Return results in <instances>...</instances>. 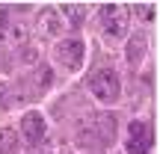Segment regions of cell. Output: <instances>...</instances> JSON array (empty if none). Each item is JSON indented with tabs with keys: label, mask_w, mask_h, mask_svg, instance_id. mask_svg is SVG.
Returning <instances> with one entry per match:
<instances>
[{
	"label": "cell",
	"mask_w": 160,
	"mask_h": 154,
	"mask_svg": "<svg viewBox=\"0 0 160 154\" xmlns=\"http://www.w3.org/2000/svg\"><path fill=\"white\" fill-rule=\"evenodd\" d=\"M21 59H24V62H39V51H33V47H24V51H21Z\"/></svg>",
	"instance_id": "obj_15"
},
{
	"label": "cell",
	"mask_w": 160,
	"mask_h": 154,
	"mask_svg": "<svg viewBox=\"0 0 160 154\" xmlns=\"http://www.w3.org/2000/svg\"><path fill=\"white\" fill-rule=\"evenodd\" d=\"M89 89H92V95H95L101 104H116V101H119V95H122L119 74H116L113 68L95 71V74L89 77Z\"/></svg>",
	"instance_id": "obj_1"
},
{
	"label": "cell",
	"mask_w": 160,
	"mask_h": 154,
	"mask_svg": "<svg viewBox=\"0 0 160 154\" xmlns=\"http://www.w3.org/2000/svg\"><path fill=\"white\" fill-rule=\"evenodd\" d=\"M3 98H6V83L0 80V101H3Z\"/></svg>",
	"instance_id": "obj_16"
},
{
	"label": "cell",
	"mask_w": 160,
	"mask_h": 154,
	"mask_svg": "<svg viewBox=\"0 0 160 154\" xmlns=\"http://www.w3.org/2000/svg\"><path fill=\"white\" fill-rule=\"evenodd\" d=\"M148 145H151L148 125H142V122H131V127H128V151H131V154H145Z\"/></svg>",
	"instance_id": "obj_5"
},
{
	"label": "cell",
	"mask_w": 160,
	"mask_h": 154,
	"mask_svg": "<svg viewBox=\"0 0 160 154\" xmlns=\"http://www.w3.org/2000/svg\"><path fill=\"white\" fill-rule=\"evenodd\" d=\"M62 18H59V12L57 9H42L39 12V33H45V36H62Z\"/></svg>",
	"instance_id": "obj_6"
},
{
	"label": "cell",
	"mask_w": 160,
	"mask_h": 154,
	"mask_svg": "<svg viewBox=\"0 0 160 154\" xmlns=\"http://www.w3.org/2000/svg\"><path fill=\"white\" fill-rule=\"evenodd\" d=\"M51 86V68L48 65H39V71H36V89H48Z\"/></svg>",
	"instance_id": "obj_13"
},
{
	"label": "cell",
	"mask_w": 160,
	"mask_h": 154,
	"mask_svg": "<svg viewBox=\"0 0 160 154\" xmlns=\"http://www.w3.org/2000/svg\"><path fill=\"white\" fill-rule=\"evenodd\" d=\"M145 45H148V39H145V33H133L131 39H128V59H131L133 65L142 59L145 53Z\"/></svg>",
	"instance_id": "obj_11"
},
{
	"label": "cell",
	"mask_w": 160,
	"mask_h": 154,
	"mask_svg": "<svg viewBox=\"0 0 160 154\" xmlns=\"http://www.w3.org/2000/svg\"><path fill=\"white\" fill-rule=\"evenodd\" d=\"M57 59L65 65L68 71H77L80 65H83V53H86V47H83V42L80 39H62L57 45Z\"/></svg>",
	"instance_id": "obj_3"
},
{
	"label": "cell",
	"mask_w": 160,
	"mask_h": 154,
	"mask_svg": "<svg viewBox=\"0 0 160 154\" xmlns=\"http://www.w3.org/2000/svg\"><path fill=\"white\" fill-rule=\"evenodd\" d=\"M57 12H59V18H65L62 24H68V27H80L83 24V15H86V9L80 3H62Z\"/></svg>",
	"instance_id": "obj_9"
},
{
	"label": "cell",
	"mask_w": 160,
	"mask_h": 154,
	"mask_svg": "<svg viewBox=\"0 0 160 154\" xmlns=\"http://www.w3.org/2000/svg\"><path fill=\"white\" fill-rule=\"evenodd\" d=\"M45 119H42L39 113H24L21 119V137L27 139L30 145H42L45 142Z\"/></svg>",
	"instance_id": "obj_4"
},
{
	"label": "cell",
	"mask_w": 160,
	"mask_h": 154,
	"mask_svg": "<svg viewBox=\"0 0 160 154\" xmlns=\"http://www.w3.org/2000/svg\"><path fill=\"white\" fill-rule=\"evenodd\" d=\"M3 39L9 42V45H15V47H24L27 39H30V33H27L24 24H6L3 27Z\"/></svg>",
	"instance_id": "obj_10"
},
{
	"label": "cell",
	"mask_w": 160,
	"mask_h": 154,
	"mask_svg": "<svg viewBox=\"0 0 160 154\" xmlns=\"http://www.w3.org/2000/svg\"><path fill=\"white\" fill-rule=\"evenodd\" d=\"M77 142H80V145H89V148L101 145V142H98V127H95V119H86V122H80V125H77Z\"/></svg>",
	"instance_id": "obj_8"
},
{
	"label": "cell",
	"mask_w": 160,
	"mask_h": 154,
	"mask_svg": "<svg viewBox=\"0 0 160 154\" xmlns=\"http://www.w3.org/2000/svg\"><path fill=\"white\" fill-rule=\"evenodd\" d=\"M101 30L107 39H125L128 36V9L119 3H104L101 6Z\"/></svg>",
	"instance_id": "obj_2"
},
{
	"label": "cell",
	"mask_w": 160,
	"mask_h": 154,
	"mask_svg": "<svg viewBox=\"0 0 160 154\" xmlns=\"http://www.w3.org/2000/svg\"><path fill=\"white\" fill-rule=\"evenodd\" d=\"M21 151V139L12 127H0V154H18Z\"/></svg>",
	"instance_id": "obj_12"
},
{
	"label": "cell",
	"mask_w": 160,
	"mask_h": 154,
	"mask_svg": "<svg viewBox=\"0 0 160 154\" xmlns=\"http://www.w3.org/2000/svg\"><path fill=\"white\" fill-rule=\"evenodd\" d=\"M95 127H98V142L101 145H107V142L116 139V116H110V113L95 116Z\"/></svg>",
	"instance_id": "obj_7"
},
{
	"label": "cell",
	"mask_w": 160,
	"mask_h": 154,
	"mask_svg": "<svg viewBox=\"0 0 160 154\" xmlns=\"http://www.w3.org/2000/svg\"><path fill=\"white\" fill-rule=\"evenodd\" d=\"M133 12H137L142 21H154V6H151V3H137V6H133Z\"/></svg>",
	"instance_id": "obj_14"
}]
</instances>
